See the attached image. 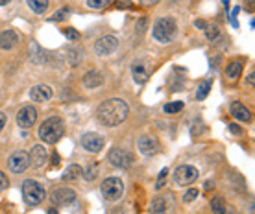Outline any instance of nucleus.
Returning <instances> with one entry per match:
<instances>
[{
  "instance_id": "obj_1",
  "label": "nucleus",
  "mask_w": 255,
  "mask_h": 214,
  "mask_svg": "<svg viewBox=\"0 0 255 214\" xmlns=\"http://www.w3.org/2000/svg\"><path fill=\"white\" fill-rule=\"evenodd\" d=\"M128 116V104L122 102L118 98H111L102 102L98 106V111H96V118L102 126H107V128H113V126H118L122 124Z\"/></svg>"
},
{
  "instance_id": "obj_2",
  "label": "nucleus",
  "mask_w": 255,
  "mask_h": 214,
  "mask_svg": "<svg viewBox=\"0 0 255 214\" xmlns=\"http://www.w3.org/2000/svg\"><path fill=\"white\" fill-rule=\"evenodd\" d=\"M63 133H65L63 120L59 116H50L39 128V139L43 142H46V144H54V142H58L63 137Z\"/></svg>"
},
{
  "instance_id": "obj_3",
  "label": "nucleus",
  "mask_w": 255,
  "mask_h": 214,
  "mask_svg": "<svg viewBox=\"0 0 255 214\" xmlns=\"http://www.w3.org/2000/svg\"><path fill=\"white\" fill-rule=\"evenodd\" d=\"M178 26L172 17H163L157 19V22L154 24V39L159 43H170L176 37Z\"/></svg>"
},
{
  "instance_id": "obj_4",
  "label": "nucleus",
  "mask_w": 255,
  "mask_h": 214,
  "mask_svg": "<svg viewBox=\"0 0 255 214\" xmlns=\"http://www.w3.org/2000/svg\"><path fill=\"white\" fill-rule=\"evenodd\" d=\"M23 198L28 205H39L43 199L46 198V192L43 189L41 185L33 179H28L23 185Z\"/></svg>"
},
{
  "instance_id": "obj_5",
  "label": "nucleus",
  "mask_w": 255,
  "mask_h": 214,
  "mask_svg": "<svg viewBox=\"0 0 255 214\" xmlns=\"http://www.w3.org/2000/svg\"><path fill=\"white\" fill-rule=\"evenodd\" d=\"M100 190L107 201H118L124 194V183L118 177H107L106 181H102Z\"/></svg>"
},
{
  "instance_id": "obj_6",
  "label": "nucleus",
  "mask_w": 255,
  "mask_h": 214,
  "mask_svg": "<svg viewBox=\"0 0 255 214\" xmlns=\"http://www.w3.org/2000/svg\"><path fill=\"white\" fill-rule=\"evenodd\" d=\"M196 179H198V170L194 168V166H190V165L178 166V168H176V172H174V181L178 183L180 187L192 185Z\"/></svg>"
},
{
  "instance_id": "obj_7",
  "label": "nucleus",
  "mask_w": 255,
  "mask_h": 214,
  "mask_svg": "<svg viewBox=\"0 0 255 214\" xmlns=\"http://www.w3.org/2000/svg\"><path fill=\"white\" fill-rule=\"evenodd\" d=\"M8 166L13 173H23L30 168V155L26 151H15L8 159Z\"/></svg>"
},
{
  "instance_id": "obj_8",
  "label": "nucleus",
  "mask_w": 255,
  "mask_h": 214,
  "mask_svg": "<svg viewBox=\"0 0 255 214\" xmlns=\"http://www.w3.org/2000/svg\"><path fill=\"white\" fill-rule=\"evenodd\" d=\"M109 163L116 168H130L133 165V155L122 148H113L109 151Z\"/></svg>"
},
{
  "instance_id": "obj_9",
  "label": "nucleus",
  "mask_w": 255,
  "mask_h": 214,
  "mask_svg": "<svg viewBox=\"0 0 255 214\" xmlns=\"http://www.w3.org/2000/svg\"><path fill=\"white\" fill-rule=\"evenodd\" d=\"M104 144H106V140L100 133H85L82 137V146L91 153H98L104 148Z\"/></svg>"
},
{
  "instance_id": "obj_10",
  "label": "nucleus",
  "mask_w": 255,
  "mask_h": 214,
  "mask_svg": "<svg viewBox=\"0 0 255 214\" xmlns=\"http://www.w3.org/2000/svg\"><path fill=\"white\" fill-rule=\"evenodd\" d=\"M116 46H118V39L113 37V35H106V37H102V39L94 43V52L98 56H109V54L115 52Z\"/></svg>"
},
{
  "instance_id": "obj_11",
  "label": "nucleus",
  "mask_w": 255,
  "mask_h": 214,
  "mask_svg": "<svg viewBox=\"0 0 255 214\" xmlns=\"http://www.w3.org/2000/svg\"><path fill=\"white\" fill-rule=\"evenodd\" d=\"M37 120V109L32 106H24L19 113H17V124L21 126V128H32L33 124Z\"/></svg>"
},
{
  "instance_id": "obj_12",
  "label": "nucleus",
  "mask_w": 255,
  "mask_h": 214,
  "mask_svg": "<svg viewBox=\"0 0 255 214\" xmlns=\"http://www.w3.org/2000/svg\"><path fill=\"white\" fill-rule=\"evenodd\" d=\"M52 203L54 205H69L76 199V192L72 189H67V187H61V189H56L52 192Z\"/></svg>"
},
{
  "instance_id": "obj_13",
  "label": "nucleus",
  "mask_w": 255,
  "mask_h": 214,
  "mask_svg": "<svg viewBox=\"0 0 255 214\" xmlns=\"http://www.w3.org/2000/svg\"><path fill=\"white\" fill-rule=\"evenodd\" d=\"M137 148L142 155H154L159 148V144H157V140L154 137H150V135H144V137H140L137 140Z\"/></svg>"
},
{
  "instance_id": "obj_14",
  "label": "nucleus",
  "mask_w": 255,
  "mask_h": 214,
  "mask_svg": "<svg viewBox=\"0 0 255 214\" xmlns=\"http://www.w3.org/2000/svg\"><path fill=\"white\" fill-rule=\"evenodd\" d=\"M46 163V150L45 146H33L32 151H30V166L32 168H41Z\"/></svg>"
},
{
  "instance_id": "obj_15",
  "label": "nucleus",
  "mask_w": 255,
  "mask_h": 214,
  "mask_svg": "<svg viewBox=\"0 0 255 214\" xmlns=\"http://www.w3.org/2000/svg\"><path fill=\"white\" fill-rule=\"evenodd\" d=\"M52 89H50L48 85H35L30 89V98L33 102H46V100L52 98Z\"/></svg>"
},
{
  "instance_id": "obj_16",
  "label": "nucleus",
  "mask_w": 255,
  "mask_h": 214,
  "mask_svg": "<svg viewBox=\"0 0 255 214\" xmlns=\"http://www.w3.org/2000/svg\"><path fill=\"white\" fill-rule=\"evenodd\" d=\"M17 43H19V35L13 30H6V32L0 33V48L2 50L15 48Z\"/></svg>"
},
{
  "instance_id": "obj_17",
  "label": "nucleus",
  "mask_w": 255,
  "mask_h": 214,
  "mask_svg": "<svg viewBox=\"0 0 255 214\" xmlns=\"http://www.w3.org/2000/svg\"><path fill=\"white\" fill-rule=\"evenodd\" d=\"M230 111H231V115L235 116L237 120H240V122H250V120H252V113H250V111H248L246 107L242 106L240 102L231 104Z\"/></svg>"
},
{
  "instance_id": "obj_18",
  "label": "nucleus",
  "mask_w": 255,
  "mask_h": 214,
  "mask_svg": "<svg viewBox=\"0 0 255 214\" xmlns=\"http://www.w3.org/2000/svg\"><path fill=\"white\" fill-rule=\"evenodd\" d=\"M132 76L133 80H135V83H139V85H142V83L148 80V72H146V68H144V65L140 61H133Z\"/></svg>"
},
{
  "instance_id": "obj_19",
  "label": "nucleus",
  "mask_w": 255,
  "mask_h": 214,
  "mask_svg": "<svg viewBox=\"0 0 255 214\" xmlns=\"http://www.w3.org/2000/svg\"><path fill=\"white\" fill-rule=\"evenodd\" d=\"M102 83H104V78H102V74L96 72V70H91V72H87V74L83 76V85H85L87 89H96Z\"/></svg>"
},
{
  "instance_id": "obj_20",
  "label": "nucleus",
  "mask_w": 255,
  "mask_h": 214,
  "mask_svg": "<svg viewBox=\"0 0 255 214\" xmlns=\"http://www.w3.org/2000/svg\"><path fill=\"white\" fill-rule=\"evenodd\" d=\"M240 72H242V63L240 61H231L230 65L226 66V78L230 82H237L240 78Z\"/></svg>"
},
{
  "instance_id": "obj_21",
  "label": "nucleus",
  "mask_w": 255,
  "mask_h": 214,
  "mask_svg": "<svg viewBox=\"0 0 255 214\" xmlns=\"http://www.w3.org/2000/svg\"><path fill=\"white\" fill-rule=\"evenodd\" d=\"M211 209H213L214 214H230V207H228V203L220 196H214L211 199Z\"/></svg>"
},
{
  "instance_id": "obj_22",
  "label": "nucleus",
  "mask_w": 255,
  "mask_h": 214,
  "mask_svg": "<svg viewBox=\"0 0 255 214\" xmlns=\"http://www.w3.org/2000/svg\"><path fill=\"white\" fill-rule=\"evenodd\" d=\"M26 4H28V8L32 9L33 13H37V15H43V13L48 9V0H26Z\"/></svg>"
},
{
  "instance_id": "obj_23",
  "label": "nucleus",
  "mask_w": 255,
  "mask_h": 214,
  "mask_svg": "<svg viewBox=\"0 0 255 214\" xmlns=\"http://www.w3.org/2000/svg\"><path fill=\"white\" fill-rule=\"evenodd\" d=\"M82 173L83 172H82V168H80V165H70L69 166V170L63 173V179H65V181H74V179H78Z\"/></svg>"
},
{
  "instance_id": "obj_24",
  "label": "nucleus",
  "mask_w": 255,
  "mask_h": 214,
  "mask_svg": "<svg viewBox=\"0 0 255 214\" xmlns=\"http://www.w3.org/2000/svg\"><path fill=\"white\" fill-rule=\"evenodd\" d=\"M209 92H211V80H206V82H202V85L198 87L196 100H206Z\"/></svg>"
},
{
  "instance_id": "obj_25",
  "label": "nucleus",
  "mask_w": 255,
  "mask_h": 214,
  "mask_svg": "<svg viewBox=\"0 0 255 214\" xmlns=\"http://www.w3.org/2000/svg\"><path fill=\"white\" fill-rule=\"evenodd\" d=\"M152 214H163L166 211V201L163 198H157L154 199V203H152Z\"/></svg>"
},
{
  "instance_id": "obj_26",
  "label": "nucleus",
  "mask_w": 255,
  "mask_h": 214,
  "mask_svg": "<svg viewBox=\"0 0 255 214\" xmlns=\"http://www.w3.org/2000/svg\"><path fill=\"white\" fill-rule=\"evenodd\" d=\"M206 37L209 41L220 39V30H218V26H206Z\"/></svg>"
},
{
  "instance_id": "obj_27",
  "label": "nucleus",
  "mask_w": 255,
  "mask_h": 214,
  "mask_svg": "<svg viewBox=\"0 0 255 214\" xmlns=\"http://www.w3.org/2000/svg\"><path fill=\"white\" fill-rule=\"evenodd\" d=\"M181 109H183V102H168V104L163 107V111L168 113V115H170V113H180Z\"/></svg>"
},
{
  "instance_id": "obj_28",
  "label": "nucleus",
  "mask_w": 255,
  "mask_h": 214,
  "mask_svg": "<svg viewBox=\"0 0 255 214\" xmlns=\"http://www.w3.org/2000/svg\"><path fill=\"white\" fill-rule=\"evenodd\" d=\"M111 0H87V6L91 9H104Z\"/></svg>"
},
{
  "instance_id": "obj_29",
  "label": "nucleus",
  "mask_w": 255,
  "mask_h": 214,
  "mask_svg": "<svg viewBox=\"0 0 255 214\" xmlns=\"http://www.w3.org/2000/svg\"><path fill=\"white\" fill-rule=\"evenodd\" d=\"M198 194H200V190L198 189H190L185 192V196H183V201L185 203H190V201H194V199L198 198Z\"/></svg>"
},
{
  "instance_id": "obj_30",
  "label": "nucleus",
  "mask_w": 255,
  "mask_h": 214,
  "mask_svg": "<svg viewBox=\"0 0 255 214\" xmlns=\"http://www.w3.org/2000/svg\"><path fill=\"white\" fill-rule=\"evenodd\" d=\"M96 173H98V165H91L89 170H87V172H83V175H85V179H87V181H93V179L96 177Z\"/></svg>"
},
{
  "instance_id": "obj_31",
  "label": "nucleus",
  "mask_w": 255,
  "mask_h": 214,
  "mask_svg": "<svg viewBox=\"0 0 255 214\" xmlns=\"http://www.w3.org/2000/svg\"><path fill=\"white\" fill-rule=\"evenodd\" d=\"M69 15V9H59V11H56L54 15H52V21H56V22H61V21H65V17Z\"/></svg>"
},
{
  "instance_id": "obj_32",
  "label": "nucleus",
  "mask_w": 255,
  "mask_h": 214,
  "mask_svg": "<svg viewBox=\"0 0 255 214\" xmlns=\"http://www.w3.org/2000/svg\"><path fill=\"white\" fill-rule=\"evenodd\" d=\"M8 185H9V181H8V177H6V173L0 172V192L8 189Z\"/></svg>"
},
{
  "instance_id": "obj_33",
  "label": "nucleus",
  "mask_w": 255,
  "mask_h": 214,
  "mask_svg": "<svg viewBox=\"0 0 255 214\" xmlns=\"http://www.w3.org/2000/svg\"><path fill=\"white\" fill-rule=\"evenodd\" d=\"M63 33H65L69 39H78V37H80V35H78V32H76L74 28H67V30H65Z\"/></svg>"
},
{
  "instance_id": "obj_34",
  "label": "nucleus",
  "mask_w": 255,
  "mask_h": 214,
  "mask_svg": "<svg viewBox=\"0 0 255 214\" xmlns=\"http://www.w3.org/2000/svg\"><path fill=\"white\" fill-rule=\"evenodd\" d=\"M132 6V2L130 0H116V8L118 9H126Z\"/></svg>"
},
{
  "instance_id": "obj_35",
  "label": "nucleus",
  "mask_w": 255,
  "mask_h": 214,
  "mask_svg": "<svg viewBox=\"0 0 255 214\" xmlns=\"http://www.w3.org/2000/svg\"><path fill=\"white\" fill-rule=\"evenodd\" d=\"M246 4H244V9L246 11H255V0H244Z\"/></svg>"
},
{
  "instance_id": "obj_36",
  "label": "nucleus",
  "mask_w": 255,
  "mask_h": 214,
  "mask_svg": "<svg viewBox=\"0 0 255 214\" xmlns=\"http://www.w3.org/2000/svg\"><path fill=\"white\" fill-rule=\"evenodd\" d=\"M230 131L235 133V135H242V129H240L239 126H235V124H231L230 126Z\"/></svg>"
},
{
  "instance_id": "obj_37",
  "label": "nucleus",
  "mask_w": 255,
  "mask_h": 214,
  "mask_svg": "<svg viewBox=\"0 0 255 214\" xmlns=\"http://www.w3.org/2000/svg\"><path fill=\"white\" fill-rule=\"evenodd\" d=\"M144 28H146V19L142 17L139 22H137V32H140V30H144Z\"/></svg>"
},
{
  "instance_id": "obj_38",
  "label": "nucleus",
  "mask_w": 255,
  "mask_h": 214,
  "mask_svg": "<svg viewBox=\"0 0 255 214\" xmlns=\"http://www.w3.org/2000/svg\"><path fill=\"white\" fill-rule=\"evenodd\" d=\"M4 126H6V115H4V113H0V131L4 129Z\"/></svg>"
},
{
  "instance_id": "obj_39",
  "label": "nucleus",
  "mask_w": 255,
  "mask_h": 214,
  "mask_svg": "<svg viewBox=\"0 0 255 214\" xmlns=\"http://www.w3.org/2000/svg\"><path fill=\"white\" fill-rule=\"evenodd\" d=\"M58 165H59V155L54 153V155H52V166H58Z\"/></svg>"
},
{
  "instance_id": "obj_40",
  "label": "nucleus",
  "mask_w": 255,
  "mask_h": 214,
  "mask_svg": "<svg viewBox=\"0 0 255 214\" xmlns=\"http://www.w3.org/2000/svg\"><path fill=\"white\" fill-rule=\"evenodd\" d=\"M159 0H140V4H144V6H152V4H157Z\"/></svg>"
},
{
  "instance_id": "obj_41",
  "label": "nucleus",
  "mask_w": 255,
  "mask_h": 214,
  "mask_svg": "<svg viewBox=\"0 0 255 214\" xmlns=\"http://www.w3.org/2000/svg\"><path fill=\"white\" fill-rule=\"evenodd\" d=\"M248 83H250V85H254V87H255V72H252V74L248 76Z\"/></svg>"
},
{
  "instance_id": "obj_42",
  "label": "nucleus",
  "mask_w": 255,
  "mask_h": 214,
  "mask_svg": "<svg viewBox=\"0 0 255 214\" xmlns=\"http://www.w3.org/2000/svg\"><path fill=\"white\" fill-rule=\"evenodd\" d=\"M48 214H59V213L56 211V209H48Z\"/></svg>"
},
{
  "instance_id": "obj_43",
  "label": "nucleus",
  "mask_w": 255,
  "mask_h": 214,
  "mask_svg": "<svg viewBox=\"0 0 255 214\" xmlns=\"http://www.w3.org/2000/svg\"><path fill=\"white\" fill-rule=\"evenodd\" d=\"M6 4H9V0H0V6H6Z\"/></svg>"
},
{
  "instance_id": "obj_44",
  "label": "nucleus",
  "mask_w": 255,
  "mask_h": 214,
  "mask_svg": "<svg viewBox=\"0 0 255 214\" xmlns=\"http://www.w3.org/2000/svg\"><path fill=\"white\" fill-rule=\"evenodd\" d=\"M252 214H255V205H254V207H252Z\"/></svg>"
},
{
  "instance_id": "obj_45",
  "label": "nucleus",
  "mask_w": 255,
  "mask_h": 214,
  "mask_svg": "<svg viewBox=\"0 0 255 214\" xmlns=\"http://www.w3.org/2000/svg\"><path fill=\"white\" fill-rule=\"evenodd\" d=\"M252 26H254V28H255V21H254V22H252Z\"/></svg>"
}]
</instances>
